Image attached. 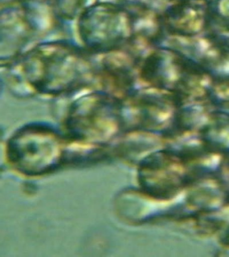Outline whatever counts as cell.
Returning <instances> with one entry per match:
<instances>
[{
  "label": "cell",
  "mask_w": 229,
  "mask_h": 257,
  "mask_svg": "<svg viewBox=\"0 0 229 257\" xmlns=\"http://www.w3.org/2000/svg\"><path fill=\"white\" fill-rule=\"evenodd\" d=\"M20 80L48 95L70 93L88 86L96 68L84 50L66 41L44 42L30 50L20 64Z\"/></svg>",
  "instance_id": "6da1fadb"
},
{
  "label": "cell",
  "mask_w": 229,
  "mask_h": 257,
  "mask_svg": "<svg viewBox=\"0 0 229 257\" xmlns=\"http://www.w3.org/2000/svg\"><path fill=\"white\" fill-rule=\"evenodd\" d=\"M78 33L89 51L108 54L137 40L144 41V23L118 8L98 6L80 16Z\"/></svg>",
  "instance_id": "7a4b0ae2"
},
{
  "label": "cell",
  "mask_w": 229,
  "mask_h": 257,
  "mask_svg": "<svg viewBox=\"0 0 229 257\" xmlns=\"http://www.w3.org/2000/svg\"><path fill=\"white\" fill-rule=\"evenodd\" d=\"M58 145L57 134L52 128L30 124L12 137L8 154L20 172L34 176L47 172L56 166L59 158Z\"/></svg>",
  "instance_id": "3957f363"
},
{
  "label": "cell",
  "mask_w": 229,
  "mask_h": 257,
  "mask_svg": "<svg viewBox=\"0 0 229 257\" xmlns=\"http://www.w3.org/2000/svg\"><path fill=\"white\" fill-rule=\"evenodd\" d=\"M122 114L118 98L107 92H94L72 104L67 125L78 134H106L120 126Z\"/></svg>",
  "instance_id": "277c9868"
},
{
  "label": "cell",
  "mask_w": 229,
  "mask_h": 257,
  "mask_svg": "<svg viewBox=\"0 0 229 257\" xmlns=\"http://www.w3.org/2000/svg\"><path fill=\"white\" fill-rule=\"evenodd\" d=\"M37 30L38 24L28 8L0 11V67L18 59Z\"/></svg>",
  "instance_id": "5b68a950"
},
{
  "label": "cell",
  "mask_w": 229,
  "mask_h": 257,
  "mask_svg": "<svg viewBox=\"0 0 229 257\" xmlns=\"http://www.w3.org/2000/svg\"><path fill=\"white\" fill-rule=\"evenodd\" d=\"M138 58L124 55H110L103 60L96 76L107 91L122 94L124 98L132 93L134 70H138Z\"/></svg>",
  "instance_id": "8992f818"
},
{
  "label": "cell",
  "mask_w": 229,
  "mask_h": 257,
  "mask_svg": "<svg viewBox=\"0 0 229 257\" xmlns=\"http://www.w3.org/2000/svg\"><path fill=\"white\" fill-rule=\"evenodd\" d=\"M1 91H2V82H1V80H0V93H1Z\"/></svg>",
  "instance_id": "52a82bcc"
}]
</instances>
